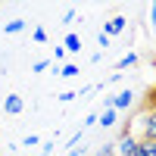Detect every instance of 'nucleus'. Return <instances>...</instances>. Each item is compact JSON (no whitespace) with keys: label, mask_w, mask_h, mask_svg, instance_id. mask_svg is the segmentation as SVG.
Masks as SVG:
<instances>
[{"label":"nucleus","mask_w":156,"mask_h":156,"mask_svg":"<svg viewBox=\"0 0 156 156\" xmlns=\"http://www.w3.org/2000/svg\"><path fill=\"white\" fill-rule=\"evenodd\" d=\"M115 156H140V137L131 134V128H125L115 140Z\"/></svg>","instance_id":"nucleus-1"},{"label":"nucleus","mask_w":156,"mask_h":156,"mask_svg":"<svg viewBox=\"0 0 156 156\" xmlns=\"http://www.w3.org/2000/svg\"><path fill=\"white\" fill-rule=\"evenodd\" d=\"M134 125H140V140H153V144H156V109L153 106L140 115Z\"/></svg>","instance_id":"nucleus-2"},{"label":"nucleus","mask_w":156,"mask_h":156,"mask_svg":"<svg viewBox=\"0 0 156 156\" xmlns=\"http://www.w3.org/2000/svg\"><path fill=\"white\" fill-rule=\"evenodd\" d=\"M125 28H128V19L125 16H112V19H106V25H103V34L112 41V37L125 34Z\"/></svg>","instance_id":"nucleus-3"},{"label":"nucleus","mask_w":156,"mask_h":156,"mask_svg":"<svg viewBox=\"0 0 156 156\" xmlns=\"http://www.w3.org/2000/svg\"><path fill=\"white\" fill-rule=\"evenodd\" d=\"M131 103H134V90L125 87V90H119V94L112 97V109L115 112H125V109H131Z\"/></svg>","instance_id":"nucleus-4"},{"label":"nucleus","mask_w":156,"mask_h":156,"mask_svg":"<svg viewBox=\"0 0 156 156\" xmlns=\"http://www.w3.org/2000/svg\"><path fill=\"white\" fill-rule=\"evenodd\" d=\"M22 109H25V100H22L19 94H6V100H3V112H6V115H22Z\"/></svg>","instance_id":"nucleus-5"},{"label":"nucleus","mask_w":156,"mask_h":156,"mask_svg":"<svg viewBox=\"0 0 156 156\" xmlns=\"http://www.w3.org/2000/svg\"><path fill=\"white\" fill-rule=\"evenodd\" d=\"M62 50H66V53H81V34L69 31L66 37H62Z\"/></svg>","instance_id":"nucleus-6"},{"label":"nucleus","mask_w":156,"mask_h":156,"mask_svg":"<svg viewBox=\"0 0 156 156\" xmlns=\"http://www.w3.org/2000/svg\"><path fill=\"white\" fill-rule=\"evenodd\" d=\"M115 122H119V112H115V109H100V115H97L100 128H112Z\"/></svg>","instance_id":"nucleus-7"},{"label":"nucleus","mask_w":156,"mask_h":156,"mask_svg":"<svg viewBox=\"0 0 156 156\" xmlns=\"http://www.w3.org/2000/svg\"><path fill=\"white\" fill-rule=\"evenodd\" d=\"M131 66H137V53H134V50H128V53L115 62V72H125V69H131Z\"/></svg>","instance_id":"nucleus-8"},{"label":"nucleus","mask_w":156,"mask_h":156,"mask_svg":"<svg viewBox=\"0 0 156 156\" xmlns=\"http://www.w3.org/2000/svg\"><path fill=\"white\" fill-rule=\"evenodd\" d=\"M25 25H28L25 19H9V22L3 25V34H22V31H25Z\"/></svg>","instance_id":"nucleus-9"},{"label":"nucleus","mask_w":156,"mask_h":156,"mask_svg":"<svg viewBox=\"0 0 156 156\" xmlns=\"http://www.w3.org/2000/svg\"><path fill=\"white\" fill-rule=\"evenodd\" d=\"M56 75H59V78H75V75H78V66H75V62H62Z\"/></svg>","instance_id":"nucleus-10"},{"label":"nucleus","mask_w":156,"mask_h":156,"mask_svg":"<svg viewBox=\"0 0 156 156\" xmlns=\"http://www.w3.org/2000/svg\"><path fill=\"white\" fill-rule=\"evenodd\" d=\"M31 41H34V44H47V41H50V34H47V28H41V25H37V28L31 31Z\"/></svg>","instance_id":"nucleus-11"},{"label":"nucleus","mask_w":156,"mask_h":156,"mask_svg":"<svg viewBox=\"0 0 156 156\" xmlns=\"http://www.w3.org/2000/svg\"><path fill=\"white\" fill-rule=\"evenodd\" d=\"M66 56H69V53L62 50V44H56V47H53V66H62V62H66Z\"/></svg>","instance_id":"nucleus-12"},{"label":"nucleus","mask_w":156,"mask_h":156,"mask_svg":"<svg viewBox=\"0 0 156 156\" xmlns=\"http://www.w3.org/2000/svg\"><path fill=\"white\" fill-rule=\"evenodd\" d=\"M140 156H156V144L153 140H140Z\"/></svg>","instance_id":"nucleus-13"},{"label":"nucleus","mask_w":156,"mask_h":156,"mask_svg":"<svg viewBox=\"0 0 156 156\" xmlns=\"http://www.w3.org/2000/svg\"><path fill=\"white\" fill-rule=\"evenodd\" d=\"M50 66H53V59H37L34 66H31V72H34V75H37V72H47Z\"/></svg>","instance_id":"nucleus-14"},{"label":"nucleus","mask_w":156,"mask_h":156,"mask_svg":"<svg viewBox=\"0 0 156 156\" xmlns=\"http://www.w3.org/2000/svg\"><path fill=\"white\" fill-rule=\"evenodd\" d=\"M37 144H41V137H37V134H25V137H22V147H37Z\"/></svg>","instance_id":"nucleus-15"},{"label":"nucleus","mask_w":156,"mask_h":156,"mask_svg":"<svg viewBox=\"0 0 156 156\" xmlns=\"http://www.w3.org/2000/svg\"><path fill=\"white\" fill-rule=\"evenodd\" d=\"M97 156H115V144H103L97 150Z\"/></svg>","instance_id":"nucleus-16"},{"label":"nucleus","mask_w":156,"mask_h":156,"mask_svg":"<svg viewBox=\"0 0 156 156\" xmlns=\"http://www.w3.org/2000/svg\"><path fill=\"white\" fill-rule=\"evenodd\" d=\"M97 44H100V53H103V50H109V44H112V41H109V37L103 34V31H100V34H97Z\"/></svg>","instance_id":"nucleus-17"},{"label":"nucleus","mask_w":156,"mask_h":156,"mask_svg":"<svg viewBox=\"0 0 156 156\" xmlns=\"http://www.w3.org/2000/svg\"><path fill=\"white\" fill-rule=\"evenodd\" d=\"M78 97V90H62V94H59V103H72Z\"/></svg>","instance_id":"nucleus-18"},{"label":"nucleus","mask_w":156,"mask_h":156,"mask_svg":"<svg viewBox=\"0 0 156 156\" xmlns=\"http://www.w3.org/2000/svg\"><path fill=\"white\" fill-rule=\"evenodd\" d=\"M75 19H78V12H75V9H66V12H62V22H66V25L75 22Z\"/></svg>","instance_id":"nucleus-19"},{"label":"nucleus","mask_w":156,"mask_h":156,"mask_svg":"<svg viewBox=\"0 0 156 156\" xmlns=\"http://www.w3.org/2000/svg\"><path fill=\"white\" fill-rule=\"evenodd\" d=\"M97 115H100V112H90L87 119H84V128H90V125H97Z\"/></svg>","instance_id":"nucleus-20"},{"label":"nucleus","mask_w":156,"mask_h":156,"mask_svg":"<svg viewBox=\"0 0 156 156\" xmlns=\"http://www.w3.org/2000/svg\"><path fill=\"white\" fill-rule=\"evenodd\" d=\"M50 153H53V140H47V144L41 147V156H50Z\"/></svg>","instance_id":"nucleus-21"},{"label":"nucleus","mask_w":156,"mask_h":156,"mask_svg":"<svg viewBox=\"0 0 156 156\" xmlns=\"http://www.w3.org/2000/svg\"><path fill=\"white\" fill-rule=\"evenodd\" d=\"M150 25H153V28H156V0H153V3H150Z\"/></svg>","instance_id":"nucleus-22"},{"label":"nucleus","mask_w":156,"mask_h":156,"mask_svg":"<svg viewBox=\"0 0 156 156\" xmlns=\"http://www.w3.org/2000/svg\"><path fill=\"white\" fill-rule=\"evenodd\" d=\"M84 153H87L84 147H72V150H69V156H84Z\"/></svg>","instance_id":"nucleus-23"}]
</instances>
